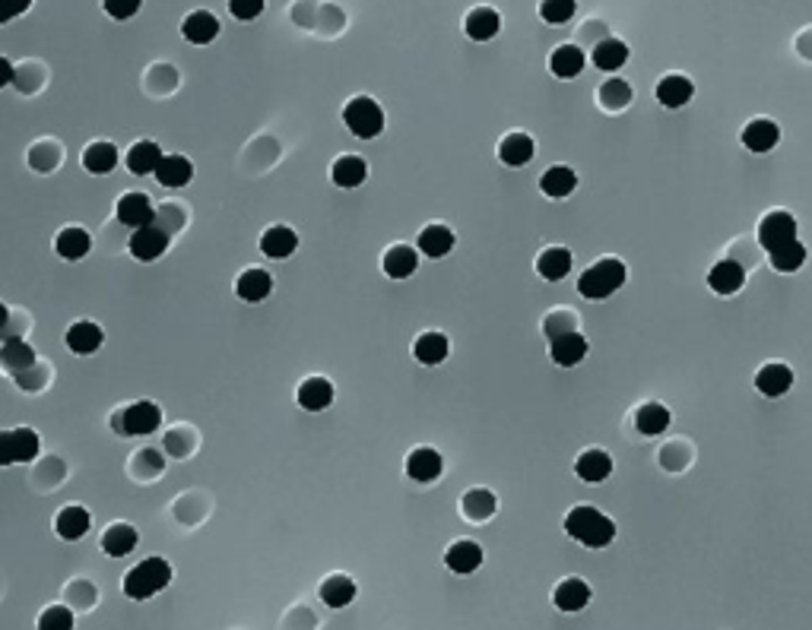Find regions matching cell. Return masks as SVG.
I'll return each mask as SVG.
<instances>
[{
	"label": "cell",
	"mask_w": 812,
	"mask_h": 630,
	"mask_svg": "<svg viewBox=\"0 0 812 630\" xmlns=\"http://www.w3.org/2000/svg\"><path fill=\"white\" fill-rule=\"evenodd\" d=\"M159 159H163V149H159L153 140H140L137 146L127 153V168L134 174H153L159 165Z\"/></svg>",
	"instance_id": "obj_42"
},
{
	"label": "cell",
	"mask_w": 812,
	"mask_h": 630,
	"mask_svg": "<svg viewBox=\"0 0 812 630\" xmlns=\"http://www.w3.org/2000/svg\"><path fill=\"white\" fill-rule=\"evenodd\" d=\"M501 29V16L495 14L492 7H476L467 14V20H463V32L470 35L473 42H489L495 39Z\"/></svg>",
	"instance_id": "obj_20"
},
{
	"label": "cell",
	"mask_w": 812,
	"mask_h": 630,
	"mask_svg": "<svg viewBox=\"0 0 812 630\" xmlns=\"http://www.w3.org/2000/svg\"><path fill=\"white\" fill-rule=\"evenodd\" d=\"M102 339H105L102 329H98L96 323H89V320H79V323H73V327L67 329V348L77 352V355H92L98 346H102Z\"/></svg>",
	"instance_id": "obj_34"
},
{
	"label": "cell",
	"mask_w": 812,
	"mask_h": 630,
	"mask_svg": "<svg viewBox=\"0 0 812 630\" xmlns=\"http://www.w3.org/2000/svg\"><path fill=\"white\" fill-rule=\"evenodd\" d=\"M0 365L10 367V371H26V367L35 365V352L33 346H26L23 339H10L7 346L0 348Z\"/></svg>",
	"instance_id": "obj_43"
},
{
	"label": "cell",
	"mask_w": 812,
	"mask_h": 630,
	"mask_svg": "<svg viewBox=\"0 0 812 630\" xmlns=\"http://www.w3.org/2000/svg\"><path fill=\"white\" fill-rule=\"evenodd\" d=\"M7 327V304H0V329Z\"/></svg>",
	"instance_id": "obj_52"
},
{
	"label": "cell",
	"mask_w": 812,
	"mask_h": 630,
	"mask_svg": "<svg viewBox=\"0 0 812 630\" xmlns=\"http://www.w3.org/2000/svg\"><path fill=\"white\" fill-rule=\"evenodd\" d=\"M454 247V232L448 226H429L419 232V251L432 260H442Z\"/></svg>",
	"instance_id": "obj_37"
},
{
	"label": "cell",
	"mask_w": 812,
	"mask_h": 630,
	"mask_svg": "<svg viewBox=\"0 0 812 630\" xmlns=\"http://www.w3.org/2000/svg\"><path fill=\"white\" fill-rule=\"evenodd\" d=\"M625 64H629V45H625V42H619V39L597 42V48H593V67H597V70L616 73V70H622Z\"/></svg>",
	"instance_id": "obj_28"
},
{
	"label": "cell",
	"mask_w": 812,
	"mask_h": 630,
	"mask_svg": "<svg viewBox=\"0 0 812 630\" xmlns=\"http://www.w3.org/2000/svg\"><path fill=\"white\" fill-rule=\"evenodd\" d=\"M321 598H324V605H331V608H346V605L356 598V583H352L346 573H333V577H327L324 583H321Z\"/></svg>",
	"instance_id": "obj_38"
},
{
	"label": "cell",
	"mask_w": 812,
	"mask_h": 630,
	"mask_svg": "<svg viewBox=\"0 0 812 630\" xmlns=\"http://www.w3.org/2000/svg\"><path fill=\"white\" fill-rule=\"evenodd\" d=\"M29 7H33V0H0V26L16 20L20 14H26Z\"/></svg>",
	"instance_id": "obj_50"
},
{
	"label": "cell",
	"mask_w": 812,
	"mask_h": 630,
	"mask_svg": "<svg viewBox=\"0 0 812 630\" xmlns=\"http://www.w3.org/2000/svg\"><path fill=\"white\" fill-rule=\"evenodd\" d=\"M264 4L266 0H229V14L235 16V20H257L260 14H264Z\"/></svg>",
	"instance_id": "obj_48"
},
{
	"label": "cell",
	"mask_w": 812,
	"mask_h": 630,
	"mask_svg": "<svg viewBox=\"0 0 812 630\" xmlns=\"http://www.w3.org/2000/svg\"><path fill=\"white\" fill-rule=\"evenodd\" d=\"M574 472H578L581 482L600 485L612 476V457L606 450H584L574 463Z\"/></svg>",
	"instance_id": "obj_16"
},
{
	"label": "cell",
	"mask_w": 812,
	"mask_h": 630,
	"mask_svg": "<svg viewBox=\"0 0 812 630\" xmlns=\"http://www.w3.org/2000/svg\"><path fill=\"white\" fill-rule=\"evenodd\" d=\"M343 121L352 136H359V140H375V136L384 130V111L375 98L359 96L343 108Z\"/></svg>",
	"instance_id": "obj_4"
},
{
	"label": "cell",
	"mask_w": 812,
	"mask_h": 630,
	"mask_svg": "<svg viewBox=\"0 0 812 630\" xmlns=\"http://www.w3.org/2000/svg\"><path fill=\"white\" fill-rule=\"evenodd\" d=\"M692 96H695V86L683 73H669V77H663L657 83V102L663 108H683V105L692 102Z\"/></svg>",
	"instance_id": "obj_12"
},
{
	"label": "cell",
	"mask_w": 812,
	"mask_h": 630,
	"mask_svg": "<svg viewBox=\"0 0 812 630\" xmlns=\"http://www.w3.org/2000/svg\"><path fill=\"white\" fill-rule=\"evenodd\" d=\"M448 336L444 333H435V329H429V333H423L416 342H413V358L419 361V365H442L444 358H448Z\"/></svg>",
	"instance_id": "obj_22"
},
{
	"label": "cell",
	"mask_w": 812,
	"mask_h": 630,
	"mask_svg": "<svg viewBox=\"0 0 812 630\" xmlns=\"http://www.w3.org/2000/svg\"><path fill=\"white\" fill-rule=\"evenodd\" d=\"M153 174H156V181L163 187H184V184H191V178H194V165H191V159H184V155H163Z\"/></svg>",
	"instance_id": "obj_21"
},
{
	"label": "cell",
	"mask_w": 812,
	"mask_h": 630,
	"mask_svg": "<svg viewBox=\"0 0 812 630\" xmlns=\"http://www.w3.org/2000/svg\"><path fill=\"white\" fill-rule=\"evenodd\" d=\"M461 510H463V516H467V520L482 523V520H489V516H495V510H499V501H495L492 491L473 488V491H467V495H463Z\"/></svg>",
	"instance_id": "obj_39"
},
{
	"label": "cell",
	"mask_w": 812,
	"mask_h": 630,
	"mask_svg": "<svg viewBox=\"0 0 812 630\" xmlns=\"http://www.w3.org/2000/svg\"><path fill=\"white\" fill-rule=\"evenodd\" d=\"M117 222L127 228H144L150 222H156V206L146 193L140 190H130L117 199Z\"/></svg>",
	"instance_id": "obj_9"
},
{
	"label": "cell",
	"mask_w": 812,
	"mask_h": 630,
	"mask_svg": "<svg viewBox=\"0 0 812 630\" xmlns=\"http://www.w3.org/2000/svg\"><path fill=\"white\" fill-rule=\"evenodd\" d=\"M444 472V459L438 457V450H432V447H416V450L406 457V476L413 478V482H435L438 476Z\"/></svg>",
	"instance_id": "obj_11"
},
{
	"label": "cell",
	"mask_w": 812,
	"mask_h": 630,
	"mask_svg": "<svg viewBox=\"0 0 812 630\" xmlns=\"http://www.w3.org/2000/svg\"><path fill=\"white\" fill-rule=\"evenodd\" d=\"M584 64H587V58H584V51H581L578 45H559L553 51V58H549V70H553L559 79L581 77Z\"/></svg>",
	"instance_id": "obj_27"
},
{
	"label": "cell",
	"mask_w": 812,
	"mask_h": 630,
	"mask_svg": "<svg viewBox=\"0 0 812 630\" xmlns=\"http://www.w3.org/2000/svg\"><path fill=\"white\" fill-rule=\"evenodd\" d=\"M797 241V219H793L787 209H774L765 219L759 222V245L765 247L768 254L778 251V247Z\"/></svg>",
	"instance_id": "obj_7"
},
{
	"label": "cell",
	"mask_w": 812,
	"mask_h": 630,
	"mask_svg": "<svg viewBox=\"0 0 812 630\" xmlns=\"http://www.w3.org/2000/svg\"><path fill=\"white\" fill-rule=\"evenodd\" d=\"M574 187H578V174H574L572 168H565V165L549 168V171H543V178H539V190L546 193V197H553V199L568 197Z\"/></svg>",
	"instance_id": "obj_36"
},
{
	"label": "cell",
	"mask_w": 812,
	"mask_h": 630,
	"mask_svg": "<svg viewBox=\"0 0 812 630\" xmlns=\"http://www.w3.org/2000/svg\"><path fill=\"white\" fill-rule=\"evenodd\" d=\"M565 533L584 548H606L616 539V523L606 514H600L597 507H591V504H581V507H572V514L565 516Z\"/></svg>",
	"instance_id": "obj_1"
},
{
	"label": "cell",
	"mask_w": 812,
	"mask_h": 630,
	"mask_svg": "<svg viewBox=\"0 0 812 630\" xmlns=\"http://www.w3.org/2000/svg\"><path fill=\"white\" fill-rule=\"evenodd\" d=\"M742 283H746V270H742L736 260H721V264H714L708 273V285L723 298L736 295V292L742 289Z\"/></svg>",
	"instance_id": "obj_15"
},
{
	"label": "cell",
	"mask_w": 812,
	"mask_h": 630,
	"mask_svg": "<svg viewBox=\"0 0 812 630\" xmlns=\"http://www.w3.org/2000/svg\"><path fill=\"white\" fill-rule=\"evenodd\" d=\"M89 247H92V238L86 228L70 226L58 235V254L64 260H83L86 254H89Z\"/></svg>",
	"instance_id": "obj_40"
},
{
	"label": "cell",
	"mask_w": 812,
	"mask_h": 630,
	"mask_svg": "<svg viewBox=\"0 0 812 630\" xmlns=\"http://www.w3.org/2000/svg\"><path fill=\"white\" fill-rule=\"evenodd\" d=\"M235 292H238L241 301H264L270 292H274V279H270V273L266 270H245L238 276V283H235Z\"/></svg>",
	"instance_id": "obj_24"
},
{
	"label": "cell",
	"mask_w": 812,
	"mask_h": 630,
	"mask_svg": "<svg viewBox=\"0 0 812 630\" xmlns=\"http://www.w3.org/2000/svg\"><path fill=\"white\" fill-rule=\"evenodd\" d=\"M14 77H16V73H14V64H10L7 58H0V89L14 83Z\"/></svg>",
	"instance_id": "obj_51"
},
{
	"label": "cell",
	"mask_w": 812,
	"mask_h": 630,
	"mask_svg": "<svg viewBox=\"0 0 812 630\" xmlns=\"http://www.w3.org/2000/svg\"><path fill=\"white\" fill-rule=\"evenodd\" d=\"M137 548V529L130 526V523H115L108 526V533L102 535V551L111 554V558H124Z\"/></svg>",
	"instance_id": "obj_32"
},
{
	"label": "cell",
	"mask_w": 812,
	"mask_h": 630,
	"mask_svg": "<svg viewBox=\"0 0 812 630\" xmlns=\"http://www.w3.org/2000/svg\"><path fill=\"white\" fill-rule=\"evenodd\" d=\"M89 523H92L89 510L70 504V507H64L58 514V535L64 542H77V539H83V535L89 533Z\"/></svg>",
	"instance_id": "obj_31"
},
{
	"label": "cell",
	"mask_w": 812,
	"mask_h": 630,
	"mask_svg": "<svg viewBox=\"0 0 812 630\" xmlns=\"http://www.w3.org/2000/svg\"><path fill=\"white\" fill-rule=\"evenodd\" d=\"M553 602L559 611H581L587 602H591V586L584 583L581 577H568L555 586L553 592Z\"/></svg>",
	"instance_id": "obj_17"
},
{
	"label": "cell",
	"mask_w": 812,
	"mask_h": 630,
	"mask_svg": "<svg viewBox=\"0 0 812 630\" xmlns=\"http://www.w3.org/2000/svg\"><path fill=\"white\" fill-rule=\"evenodd\" d=\"M39 434L33 428H14V431H0V466L14 463H33L39 457Z\"/></svg>",
	"instance_id": "obj_6"
},
{
	"label": "cell",
	"mask_w": 812,
	"mask_h": 630,
	"mask_svg": "<svg viewBox=\"0 0 812 630\" xmlns=\"http://www.w3.org/2000/svg\"><path fill=\"white\" fill-rule=\"evenodd\" d=\"M790 386H793V371L787 365H780V361H771V365H765L759 374H755V390L768 399L784 396Z\"/></svg>",
	"instance_id": "obj_14"
},
{
	"label": "cell",
	"mask_w": 812,
	"mask_h": 630,
	"mask_svg": "<svg viewBox=\"0 0 812 630\" xmlns=\"http://www.w3.org/2000/svg\"><path fill=\"white\" fill-rule=\"evenodd\" d=\"M537 270L549 283H559V279H565L572 273V251H565V247H546L537 257Z\"/></svg>",
	"instance_id": "obj_30"
},
{
	"label": "cell",
	"mask_w": 812,
	"mask_h": 630,
	"mask_svg": "<svg viewBox=\"0 0 812 630\" xmlns=\"http://www.w3.org/2000/svg\"><path fill=\"white\" fill-rule=\"evenodd\" d=\"M295 247H299V235H295L293 228H286V226L266 228L264 238H260V251H264L266 257H274V260L293 257Z\"/></svg>",
	"instance_id": "obj_19"
},
{
	"label": "cell",
	"mask_w": 812,
	"mask_h": 630,
	"mask_svg": "<svg viewBox=\"0 0 812 630\" xmlns=\"http://www.w3.org/2000/svg\"><path fill=\"white\" fill-rule=\"evenodd\" d=\"M631 86L625 83V79H606L603 86H600V105H603L606 111H622L631 105Z\"/></svg>",
	"instance_id": "obj_44"
},
{
	"label": "cell",
	"mask_w": 812,
	"mask_h": 630,
	"mask_svg": "<svg viewBox=\"0 0 812 630\" xmlns=\"http://www.w3.org/2000/svg\"><path fill=\"white\" fill-rule=\"evenodd\" d=\"M331 178H333V184H337V187H346V190H352V187H359L365 178H369V165H365L359 155H343V159L333 162Z\"/></svg>",
	"instance_id": "obj_35"
},
{
	"label": "cell",
	"mask_w": 812,
	"mask_h": 630,
	"mask_svg": "<svg viewBox=\"0 0 812 630\" xmlns=\"http://www.w3.org/2000/svg\"><path fill=\"white\" fill-rule=\"evenodd\" d=\"M83 168L92 174H108L117 168V149L115 143H92L83 153Z\"/></svg>",
	"instance_id": "obj_41"
},
{
	"label": "cell",
	"mask_w": 812,
	"mask_h": 630,
	"mask_svg": "<svg viewBox=\"0 0 812 630\" xmlns=\"http://www.w3.org/2000/svg\"><path fill=\"white\" fill-rule=\"evenodd\" d=\"M625 264L622 260H600V264L587 266L584 273H581L578 279V292L581 298H587V301H603V298L616 295L619 289L625 285Z\"/></svg>",
	"instance_id": "obj_2"
},
{
	"label": "cell",
	"mask_w": 812,
	"mask_h": 630,
	"mask_svg": "<svg viewBox=\"0 0 812 630\" xmlns=\"http://www.w3.org/2000/svg\"><path fill=\"white\" fill-rule=\"evenodd\" d=\"M169 583H172L169 561H165V558H146V561H140V564L134 567L127 577H124V596L144 602V598H150V596H156V592H163Z\"/></svg>",
	"instance_id": "obj_3"
},
{
	"label": "cell",
	"mask_w": 812,
	"mask_h": 630,
	"mask_svg": "<svg viewBox=\"0 0 812 630\" xmlns=\"http://www.w3.org/2000/svg\"><path fill=\"white\" fill-rule=\"evenodd\" d=\"M102 7L111 20H130L140 10V0H102Z\"/></svg>",
	"instance_id": "obj_49"
},
{
	"label": "cell",
	"mask_w": 812,
	"mask_h": 630,
	"mask_svg": "<svg viewBox=\"0 0 812 630\" xmlns=\"http://www.w3.org/2000/svg\"><path fill=\"white\" fill-rule=\"evenodd\" d=\"M533 155H537V143H533V136H527V134H508L505 140L499 143V159L511 168L527 165Z\"/></svg>",
	"instance_id": "obj_23"
},
{
	"label": "cell",
	"mask_w": 812,
	"mask_h": 630,
	"mask_svg": "<svg viewBox=\"0 0 812 630\" xmlns=\"http://www.w3.org/2000/svg\"><path fill=\"white\" fill-rule=\"evenodd\" d=\"M778 140H780V127L774 121H768V117H755V121H749L742 127V146L749 153H771L778 146Z\"/></svg>",
	"instance_id": "obj_13"
},
{
	"label": "cell",
	"mask_w": 812,
	"mask_h": 630,
	"mask_svg": "<svg viewBox=\"0 0 812 630\" xmlns=\"http://www.w3.org/2000/svg\"><path fill=\"white\" fill-rule=\"evenodd\" d=\"M768 260H771V266L778 273H797L799 266L806 264V247L799 245V238H797V241H790V245H784V247H778V251H771V254H768Z\"/></svg>",
	"instance_id": "obj_45"
},
{
	"label": "cell",
	"mask_w": 812,
	"mask_h": 630,
	"mask_svg": "<svg viewBox=\"0 0 812 630\" xmlns=\"http://www.w3.org/2000/svg\"><path fill=\"white\" fill-rule=\"evenodd\" d=\"M39 627L42 630H70L73 627L70 608H64V605H54V608H48L45 615L39 617Z\"/></svg>",
	"instance_id": "obj_47"
},
{
	"label": "cell",
	"mask_w": 812,
	"mask_h": 630,
	"mask_svg": "<svg viewBox=\"0 0 812 630\" xmlns=\"http://www.w3.org/2000/svg\"><path fill=\"white\" fill-rule=\"evenodd\" d=\"M578 14V0H539V16L553 26H562Z\"/></svg>",
	"instance_id": "obj_46"
},
{
	"label": "cell",
	"mask_w": 812,
	"mask_h": 630,
	"mask_svg": "<svg viewBox=\"0 0 812 630\" xmlns=\"http://www.w3.org/2000/svg\"><path fill=\"white\" fill-rule=\"evenodd\" d=\"M381 266H384V273H387L390 279H406V276H413V273H416L419 254L413 251V247H406V245H394L387 254H384V264Z\"/></svg>",
	"instance_id": "obj_33"
},
{
	"label": "cell",
	"mask_w": 812,
	"mask_h": 630,
	"mask_svg": "<svg viewBox=\"0 0 812 630\" xmlns=\"http://www.w3.org/2000/svg\"><path fill=\"white\" fill-rule=\"evenodd\" d=\"M444 564H448L451 573L467 577V573H473L476 567L482 564V548L476 545V542H470V539L454 542V545L448 548V554H444Z\"/></svg>",
	"instance_id": "obj_18"
},
{
	"label": "cell",
	"mask_w": 812,
	"mask_h": 630,
	"mask_svg": "<svg viewBox=\"0 0 812 630\" xmlns=\"http://www.w3.org/2000/svg\"><path fill=\"white\" fill-rule=\"evenodd\" d=\"M549 355L559 367H574L584 361L587 355V339L574 329H565V333H553V346H549Z\"/></svg>",
	"instance_id": "obj_10"
},
{
	"label": "cell",
	"mask_w": 812,
	"mask_h": 630,
	"mask_svg": "<svg viewBox=\"0 0 812 630\" xmlns=\"http://www.w3.org/2000/svg\"><path fill=\"white\" fill-rule=\"evenodd\" d=\"M159 425H163V409H159L156 403H150V399L127 405V409L117 412V415H115V428H117V434H127V438H140V434H153Z\"/></svg>",
	"instance_id": "obj_5"
},
{
	"label": "cell",
	"mask_w": 812,
	"mask_h": 630,
	"mask_svg": "<svg viewBox=\"0 0 812 630\" xmlns=\"http://www.w3.org/2000/svg\"><path fill=\"white\" fill-rule=\"evenodd\" d=\"M333 403V384L327 377H308L299 386V405L305 412H324Z\"/></svg>",
	"instance_id": "obj_26"
},
{
	"label": "cell",
	"mask_w": 812,
	"mask_h": 630,
	"mask_svg": "<svg viewBox=\"0 0 812 630\" xmlns=\"http://www.w3.org/2000/svg\"><path fill=\"white\" fill-rule=\"evenodd\" d=\"M165 251H169V232L159 228L156 222H150V226L137 228V232L130 235V254H134L140 264H153V260H159Z\"/></svg>",
	"instance_id": "obj_8"
},
{
	"label": "cell",
	"mask_w": 812,
	"mask_h": 630,
	"mask_svg": "<svg viewBox=\"0 0 812 630\" xmlns=\"http://www.w3.org/2000/svg\"><path fill=\"white\" fill-rule=\"evenodd\" d=\"M669 409L660 403H644L641 409L635 412V428L644 434V438H657V434H663L669 428Z\"/></svg>",
	"instance_id": "obj_29"
},
{
	"label": "cell",
	"mask_w": 812,
	"mask_h": 630,
	"mask_svg": "<svg viewBox=\"0 0 812 630\" xmlns=\"http://www.w3.org/2000/svg\"><path fill=\"white\" fill-rule=\"evenodd\" d=\"M182 35L191 42V45H210V42L219 35V20H216L213 14H207V10H197V14H191L188 20H184Z\"/></svg>",
	"instance_id": "obj_25"
}]
</instances>
